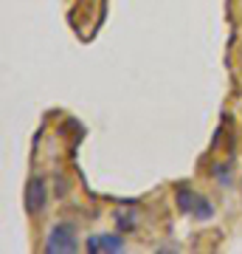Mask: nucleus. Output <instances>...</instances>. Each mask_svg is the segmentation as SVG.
<instances>
[{
  "mask_svg": "<svg viewBox=\"0 0 242 254\" xmlns=\"http://www.w3.org/2000/svg\"><path fill=\"white\" fill-rule=\"evenodd\" d=\"M76 249H79V240H76L73 223H54L48 237H45V252L48 254H71Z\"/></svg>",
  "mask_w": 242,
  "mask_h": 254,
  "instance_id": "1",
  "label": "nucleus"
},
{
  "mask_svg": "<svg viewBox=\"0 0 242 254\" xmlns=\"http://www.w3.org/2000/svg\"><path fill=\"white\" fill-rule=\"evenodd\" d=\"M45 203H48V192H45V181L37 175L31 178L26 187V212L28 215H37V212H43Z\"/></svg>",
  "mask_w": 242,
  "mask_h": 254,
  "instance_id": "2",
  "label": "nucleus"
},
{
  "mask_svg": "<svg viewBox=\"0 0 242 254\" xmlns=\"http://www.w3.org/2000/svg\"><path fill=\"white\" fill-rule=\"evenodd\" d=\"M85 249H88L90 254H96V252L118 254V252H124V237H118V235H90L88 243H85Z\"/></svg>",
  "mask_w": 242,
  "mask_h": 254,
  "instance_id": "3",
  "label": "nucleus"
},
{
  "mask_svg": "<svg viewBox=\"0 0 242 254\" xmlns=\"http://www.w3.org/2000/svg\"><path fill=\"white\" fill-rule=\"evenodd\" d=\"M178 206H180V212H194V206H197V200H200V195L197 192H192L189 187H178Z\"/></svg>",
  "mask_w": 242,
  "mask_h": 254,
  "instance_id": "4",
  "label": "nucleus"
},
{
  "mask_svg": "<svg viewBox=\"0 0 242 254\" xmlns=\"http://www.w3.org/2000/svg\"><path fill=\"white\" fill-rule=\"evenodd\" d=\"M192 215H194L197 220H208V218H214V206H211V203H208L206 198H200V200H197V206H194V212H192Z\"/></svg>",
  "mask_w": 242,
  "mask_h": 254,
  "instance_id": "5",
  "label": "nucleus"
},
{
  "mask_svg": "<svg viewBox=\"0 0 242 254\" xmlns=\"http://www.w3.org/2000/svg\"><path fill=\"white\" fill-rule=\"evenodd\" d=\"M211 173H214V178L223 184V187L231 184V178H228V164H214V170H211Z\"/></svg>",
  "mask_w": 242,
  "mask_h": 254,
  "instance_id": "6",
  "label": "nucleus"
},
{
  "mask_svg": "<svg viewBox=\"0 0 242 254\" xmlns=\"http://www.w3.org/2000/svg\"><path fill=\"white\" fill-rule=\"evenodd\" d=\"M133 226H135V215H133V212L118 215V229H121V232H133Z\"/></svg>",
  "mask_w": 242,
  "mask_h": 254,
  "instance_id": "7",
  "label": "nucleus"
}]
</instances>
